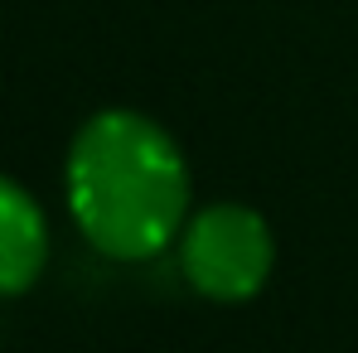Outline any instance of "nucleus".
<instances>
[{
    "label": "nucleus",
    "instance_id": "f257e3e1",
    "mask_svg": "<svg viewBox=\"0 0 358 353\" xmlns=\"http://www.w3.org/2000/svg\"><path fill=\"white\" fill-rule=\"evenodd\" d=\"M68 208L87 242L117 261L165 252L189 223L179 145L141 112H97L68 150Z\"/></svg>",
    "mask_w": 358,
    "mask_h": 353
},
{
    "label": "nucleus",
    "instance_id": "f03ea898",
    "mask_svg": "<svg viewBox=\"0 0 358 353\" xmlns=\"http://www.w3.org/2000/svg\"><path fill=\"white\" fill-rule=\"evenodd\" d=\"M271 233L266 223L238 208V203H213L194 213L179 233V266L189 286L208 300H247L266 286L271 276Z\"/></svg>",
    "mask_w": 358,
    "mask_h": 353
},
{
    "label": "nucleus",
    "instance_id": "7ed1b4c3",
    "mask_svg": "<svg viewBox=\"0 0 358 353\" xmlns=\"http://www.w3.org/2000/svg\"><path fill=\"white\" fill-rule=\"evenodd\" d=\"M44 257H49V228L39 203L20 184L0 179V295L29 291L44 271Z\"/></svg>",
    "mask_w": 358,
    "mask_h": 353
}]
</instances>
